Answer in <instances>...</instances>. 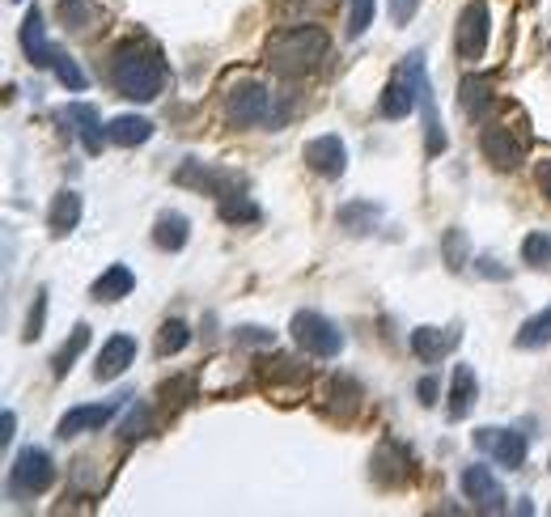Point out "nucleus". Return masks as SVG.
Here are the masks:
<instances>
[{
    "label": "nucleus",
    "mask_w": 551,
    "mask_h": 517,
    "mask_svg": "<svg viewBox=\"0 0 551 517\" xmlns=\"http://www.w3.org/2000/svg\"><path fill=\"white\" fill-rule=\"evenodd\" d=\"M412 106H416V89H412V81H407L403 73L390 81L386 89H382V119H403V115H412Z\"/></svg>",
    "instance_id": "25"
},
{
    "label": "nucleus",
    "mask_w": 551,
    "mask_h": 517,
    "mask_svg": "<svg viewBox=\"0 0 551 517\" xmlns=\"http://www.w3.org/2000/svg\"><path fill=\"white\" fill-rule=\"evenodd\" d=\"M187 344H191V327L183 323V318H170V323H162V331H157L153 352L157 356H179Z\"/></svg>",
    "instance_id": "28"
},
{
    "label": "nucleus",
    "mask_w": 551,
    "mask_h": 517,
    "mask_svg": "<svg viewBox=\"0 0 551 517\" xmlns=\"http://www.w3.org/2000/svg\"><path fill=\"white\" fill-rule=\"evenodd\" d=\"M416 5H420V0H390V22L407 26V22L416 17Z\"/></svg>",
    "instance_id": "38"
},
{
    "label": "nucleus",
    "mask_w": 551,
    "mask_h": 517,
    "mask_svg": "<svg viewBox=\"0 0 551 517\" xmlns=\"http://www.w3.org/2000/svg\"><path fill=\"white\" fill-rule=\"evenodd\" d=\"M238 344H259V348H268L272 344V331L268 327H238Z\"/></svg>",
    "instance_id": "39"
},
{
    "label": "nucleus",
    "mask_w": 551,
    "mask_h": 517,
    "mask_svg": "<svg viewBox=\"0 0 551 517\" xmlns=\"http://www.w3.org/2000/svg\"><path fill=\"white\" fill-rule=\"evenodd\" d=\"M403 77L412 81V89H416V106H420V115H424V149H429L433 157H437V153H446V123H441V115H437L433 81H429V73H424V56H420V51H412V56L403 60Z\"/></svg>",
    "instance_id": "3"
},
{
    "label": "nucleus",
    "mask_w": 551,
    "mask_h": 517,
    "mask_svg": "<svg viewBox=\"0 0 551 517\" xmlns=\"http://www.w3.org/2000/svg\"><path fill=\"white\" fill-rule=\"evenodd\" d=\"M51 68H56V77L64 81V89H85V85H90V77L81 73V64L68 56V51H60V47L51 51Z\"/></svg>",
    "instance_id": "33"
},
{
    "label": "nucleus",
    "mask_w": 551,
    "mask_h": 517,
    "mask_svg": "<svg viewBox=\"0 0 551 517\" xmlns=\"http://www.w3.org/2000/svg\"><path fill=\"white\" fill-rule=\"evenodd\" d=\"M535 183H539V191L547 195V204H551V162H539V170H535Z\"/></svg>",
    "instance_id": "42"
},
{
    "label": "nucleus",
    "mask_w": 551,
    "mask_h": 517,
    "mask_svg": "<svg viewBox=\"0 0 551 517\" xmlns=\"http://www.w3.org/2000/svg\"><path fill=\"white\" fill-rule=\"evenodd\" d=\"M85 344H90V327L81 323V327H73V335H68V344L56 352V361H51V373H56V382L64 378L68 369H73V361H77V356L85 352Z\"/></svg>",
    "instance_id": "30"
},
{
    "label": "nucleus",
    "mask_w": 551,
    "mask_h": 517,
    "mask_svg": "<svg viewBox=\"0 0 551 517\" xmlns=\"http://www.w3.org/2000/svg\"><path fill=\"white\" fill-rule=\"evenodd\" d=\"M458 340H462V331H446V327H420V331H412V352L420 356L424 365H437L441 356H450L454 348H458Z\"/></svg>",
    "instance_id": "18"
},
{
    "label": "nucleus",
    "mask_w": 551,
    "mask_h": 517,
    "mask_svg": "<svg viewBox=\"0 0 551 517\" xmlns=\"http://www.w3.org/2000/svg\"><path fill=\"white\" fill-rule=\"evenodd\" d=\"M13 429H17V416H13V412H5V416H0V441H5V445L13 441Z\"/></svg>",
    "instance_id": "43"
},
{
    "label": "nucleus",
    "mask_w": 551,
    "mask_h": 517,
    "mask_svg": "<svg viewBox=\"0 0 551 517\" xmlns=\"http://www.w3.org/2000/svg\"><path fill=\"white\" fill-rule=\"evenodd\" d=\"M136 289V276H132V267H123V263H115V267H106V272L94 280V289H90V297L94 301H102V306H111V301H123Z\"/></svg>",
    "instance_id": "21"
},
{
    "label": "nucleus",
    "mask_w": 551,
    "mask_h": 517,
    "mask_svg": "<svg viewBox=\"0 0 551 517\" xmlns=\"http://www.w3.org/2000/svg\"><path fill=\"white\" fill-rule=\"evenodd\" d=\"M416 395H420V403H424V407H433V403H437L441 386H437V378H433V373H429V378H420V382H416Z\"/></svg>",
    "instance_id": "41"
},
{
    "label": "nucleus",
    "mask_w": 551,
    "mask_h": 517,
    "mask_svg": "<svg viewBox=\"0 0 551 517\" xmlns=\"http://www.w3.org/2000/svg\"><path fill=\"white\" fill-rule=\"evenodd\" d=\"M149 136H153V123L145 115H119L106 123V140L119 149H136V145H145Z\"/></svg>",
    "instance_id": "24"
},
{
    "label": "nucleus",
    "mask_w": 551,
    "mask_h": 517,
    "mask_svg": "<svg viewBox=\"0 0 551 517\" xmlns=\"http://www.w3.org/2000/svg\"><path fill=\"white\" fill-rule=\"evenodd\" d=\"M327 51H331V39L323 26H293V30H280L268 43V68L289 81L310 77L327 60Z\"/></svg>",
    "instance_id": "2"
},
{
    "label": "nucleus",
    "mask_w": 551,
    "mask_h": 517,
    "mask_svg": "<svg viewBox=\"0 0 551 517\" xmlns=\"http://www.w3.org/2000/svg\"><path fill=\"white\" fill-rule=\"evenodd\" d=\"M64 119H68V123H77V136H81V145H85V149H90V153H102L106 128H102V119H98L94 106L73 102V106H64Z\"/></svg>",
    "instance_id": "23"
},
{
    "label": "nucleus",
    "mask_w": 551,
    "mask_h": 517,
    "mask_svg": "<svg viewBox=\"0 0 551 517\" xmlns=\"http://www.w3.org/2000/svg\"><path fill=\"white\" fill-rule=\"evenodd\" d=\"M492 77L488 73H467L458 81V106L467 111V119H484L488 111H492V102H496V94H492Z\"/></svg>",
    "instance_id": "17"
},
{
    "label": "nucleus",
    "mask_w": 551,
    "mask_h": 517,
    "mask_svg": "<svg viewBox=\"0 0 551 517\" xmlns=\"http://www.w3.org/2000/svg\"><path fill=\"white\" fill-rule=\"evenodd\" d=\"M17 39H22V56L34 64V68H51V47L47 43V26H43V9H30L22 30H17Z\"/></svg>",
    "instance_id": "16"
},
{
    "label": "nucleus",
    "mask_w": 551,
    "mask_h": 517,
    "mask_svg": "<svg viewBox=\"0 0 551 517\" xmlns=\"http://www.w3.org/2000/svg\"><path fill=\"white\" fill-rule=\"evenodd\" d=\"M412 454L403 450V445L395 441H382L378 445V454H373V484L378 488H403L407 479H412Z\"/></svg>",
    "instance_id": "13"
},
{
    "label": "nucleus",
    "mask_w": 551,
    "mask_h": 517,
    "mask_svg": "<svg viewBox=\"0 0 551 517\" xmlns=\"http://www.w3.org/2000/svg\"><path fill=\"white\" fill-rule=\"evenodd\" d=\"M488 39H492V9L484 5V0H471V5L458 13V34H454L458 60H467V64L484 60Z\"/></svg>",
    "instance_id": "6"
},
{
    "label": "nucleus",
    "mask_w": 551,
    "mask_h": 517,
    "mask_svg": "<svg viewBox=\"0 0 551 517\" xmlns=\"http://www.w3.org/2000/svg\"><path fill=\"white\" fill-rule=\"evenodd\" d=\"M479 276H488V280H509L513 272H509V267H501V259L484 255V259H479Z\"/></svg>",
    "instance_id": "40"
},
{
    "label": "nucleus",
    "mask_w": 551,
    "mask_h": 517,
    "mask_svg": "<svg viewBox=\"0 0 551 517\" xmlns=\"http://www.w3.org/2000/svg\"><path fill=\"white\" fill-rule=\"evenodd\" d=\"M179 183H183V187H195V191H204V195H221L225 174H221V170H208V166H200V162H191V166L179 170Z\"/></svg>",
    "instance_id": "29"
},
{
    "label": "nucleus",
    "mask_w": 551,
    "mask_h": 517,
    "mask_svg": "<svg viewBox=\"0 0 551 517\" xmlns=\"http://www.w3.org/2000/svg\"><path fill=\"white\" fill-rule=\"evenodd\" d=\"M60 17H64L68 30H94L98 5H94V0H60Z\"/></svg>",
    "instance_id": "32"
},
{
    "label": "nucleus",
    "mask_w": 551,
    "mask_h": 517,
    "mask_svg": "<svg viewBox=\"0 0 551 517\" xmlns=\"http://www.w3.org/2000/svg\"><path fill=\"white\" fill-rule=\"evenodd\" d=\"M373 5L378 0H348V39H361L373 26Z\"/></svg>",
    "instance_id": "35"
},
{
    "label": "nucleus",
    "mask_w": 551,
    "mask_h": 517,
    "mask_svg": "<svg viewBox=\"0 0 551 517\" xmlns=\"http://www.w3.org/2000/svg\"><path fill=\"white\" fill-rule=\"evenodd\" d=\"M378 221H382V204H373V200H352L340 208V225L348 234H373Z\"/></svg>",
    "instance_id": "26"
},
{
    "label": "nucleus",
    "mask_w": 551,
    "mask_h": 517,
    "mask_svg": "<svg viewBox=\"0 0 551 517\" xmlns=\"http://www.w3.org/2000/svg\"><path fill=\"white\" fill-rule=\"evenodd\" d=\"M43 318H47V289L34 293V306H30L26 327H22V340H26V344H34V340L43 335Z\"/></svg>",
    "instance_id": "36"
},
{
    "label": "nucleus",
    "mask_w": 551,
    "mask_h": 517,
    "mask_svg": "<svg viewBox=\"0 0 551 517\" xmlns=\"http://www.w3.org/2000/svg\"><path fill=\"white\" fill-rule=\"evenodd\" d=\"M191 242V221L183 217V212H162L153 225V246L157 251H183V246Z\"/></svg>",
    "instance_id": "22"
},
{
    "label": "nucleus",
    "mask_w": 551,
    "mask_h": 517,
    "mask_svg": "<svg viewBox=\"0 0 551 517\" xmlns=\"http://www.w3.org/2000/svg\"><path fill=\"white\" fill-rule=\"evenodd\" d=\"M441 255H446V267H450V272H462V267H467L471 242H467V234H462L458 225H450L446 234H441Z\"/></svg>",
    "instance_id": "31"
},
{
    "label": "nucleus",
    "mask_w": 551,
    "mask_h": 517,
    "mask_svg": "<svg viewBox=\"0 0 551 517\" xmlns=\"http://www.w3.org/2000/svg\"><path fill=\"white\" fill-rule=\"evenodd\" d=\"M518 348H530V352H539V348H551V306L539 310V314H530L522 331H518V340H513Z\"/></svg>",
    "instance_id": "27"
},
{
    "label": "nucleus",
    "mask_w": 551,
    "mask_h": 517,
    "mask_svg": "<svg viewBox=\"0 0 551 517\" xmlns=\"http://www.w3.org/2000/svg\"><path fill=\"white\" fill-rule=\"evenodd\" d=\"M479 153H484L496 170H513V166H522L526 145L509 128H501V123H488V128L479 132Z\"/></svg>",
    "instance_id": "10"
},
{
    "label": "nucleus",
    "mask_w": 551,
    "mask_h": 517,
    "mask_svg": "<svg viewBox=\"0 0 551 517\" xmlns=\"http://www.w3.org/2000/svg\"><path fill=\"white\" fill-rule=\"evenodd\" d=\"M221 111H225L229 128H238V132L259 128V123L272 115V94H268V85H263V81H238V85L225 89Z\"/></svg>",
    "instance_id": "4"
},
{
    "label": "nucleus",
    "mask_w": 551,
    "mask_h": 517,
    "mask_svg": "<svg viewBox=\"0 0 551 517\" xmlns=\"http://www.w3.org/2000/svg\"><path fill=\"white\" fill-rule=\"evenodd\" d=\"M111 81H115V89L123 98L153 102L166 89V60L145 43H123V47H115Z\"/></svg>",
    "instance_id": "1"
},
{
    "label": "nucleus",
    "mask_w": 551,
    "mask_h": 517,
    "mask_svg": "<svg viewBox=\"0 0 551 517\" xmlns=\"http://www.w3.org/2000/svg\"><path fill=\"white\" fill-rule=\"evenodd\" d=\"M119 407H123V403H81V407H73V412L60 416L56 433H60L64 441H73V437H81V433H94V429H102V424L115 420Z\"/></svg>",
    "instance_id": "14"
},
{
    "label": "nucleus",
    "mask_w": 551,
    "mask_h": 517,
    "mask_svg": "<svg viewBox=\"0 0 551 517\" xmlns=\"http://www.w3.org/2000/svg\"><path fill=\"white\" fill-rule=\"evenodd\" d=\"M475 399H479V378H475V369L458 365V369H454V378H450V403H446V416L458 424L462 416H471Z\"/></svg>",
    "instance_id": "20"
},
{
    "label": "nucleus",
    "mask_w": 551,
    "mask_h": 517,
    "mask_svg": "<svg viewBox=\"0 0 551 517\" xmlns=\"http://www.w3.org/2000/svg\"><path fill=\"white\" fill-rule=\"evenodd\" d=\"M462 492H467V501H471L479 513H501V509H505L501 479H496V471L484 467V462H471V467H462Z\"/></svg>",
    "instance_id": "8"
},
{
    "label": "nucleus",
    "mask_w": 551,
    "mask_h": 517,
    "mask_svg": "<svg viewBox=\"0 0 551 517\" xmlns=\"http://www.w3.org/2000/svg\"><path fill=\"white\" fill-rule=\"evenodd\" d=\"M132 361H136V340H132V335H111V340L102 344L98 361H94V378H98V382H111V378H119V373L128 369Z\"/></svg>",
    "instance_id": "15"
},
{
    "label": "nucleus",
    "mask_w": 551,
    "mask_h": 517,
    "mask_svg": "<svg viewBox=\"0 0 551 517\" xmlns=\"http://www.w3.org/2000/svg\"><path fill=\"white\" fill-rule=\"evenodd\" d=\"M51 484H56V462H51V454L39 450V445H26V450L13 458V488L26 496H43Z\"/></svg>",
    "instance_id": "7"
},
{
    "label": "nucleus",
    "mask_w": 551,
    "mask_h": 517,
    "mask_svg": "<svg viewBox=\"0 0 551 517\" xmlns=\"http://www.w3.org/2000/svg\"><path fill=\"white\" fill-rule=\"evenodd\" d=\"M217 212H221V221H234V225H242V221H259V204H251L242 191L225 195Z\"/></svg>",
    "instance_id": "34"
},
{
    "label": "nucleus",
    "mask_w": 551,
    "mask_h": 517,
    "mask_svg": "<svg viewBox=\"0 0 551 517\" xmlns=\"http://www.w3.org/2000/svg\"><path fill=\"white\" fill-rule=\"evenodd\" d=\"M301 162H306L318 178H340L348 170V149L340 136H314L306 149H301Z\"/></svg>",
    "instance_id": "12"
},
{
    "label": "nucleus",
    "mask_w": 551,
    "mask_h": 517,
    "mask_svg": "<svg viewBox=\"0 0 551 517\" xmlns=\"http://www.w3.org/2000/svg\"><path fill=\"white\" fill-rule=\"evenodd\" d=\"M475 445L484 454H492L509 471H518L522 462H526V433H518V429H479Z\"/></svg>",
    "instance_id": "11"
},
{
    "label": "nucleus",
    "mask_w": 551,
    "mask_h": 517,
    "mask_svg": "<svg viewBox=\"0 0 551 517\" xmlns=\"http://www.w3.org/2000/svg\"><path fill=\"white\" fill-rule=\"evenodd\" d=\"M293 340L301 344V352L318 356V361H331V356L344 352V331L318 310H297L293 314Z\"/></svg>",
    "instance_id": "5"
},
{
    "label": "nucleus",
    "mask_w": 551,
    "mask_h": 517,
    "mask_svg": "<svg viewBox=\"0 0 551 517\" xmlns=\"http://www.w3.org/2000/svg\"><path fill=\"white\" fill-rule=\"evenodd\" d=\"M522 259H526L530 267H551V238H547V234H530V238L522 242Z\"/></svg>",
    "instance_id": "37"
},
{
    "label": "nucleus",
    "mask_w": 551,
    "mask_h": 517,
    "mask_svg": "<svg viewBox=\"0 0 551 517\" xmlns=\"http://www.w3.org/2000/svg\"><path fill=\"white\" fill-rule=\"evenodd\" d=\"M81 212H85V204H81L77 191H56V200H51V208H47L51 238H68V234H73V229L81 225Z\"/></svg>",
    "instance_id": "19"
},
{
    "label": "nucleus",
    "mask_w": 551,
    "mask_h": 517,
    "mask_svg": "<svg viewBox=\"0 0 551 517\" xmlns=\"http://www.w3.org/2000/svg\"><path fill=\"white\" fill-rule=\"evenodd\" d=\"M323 407L335 420H352L365 407V386L352 378V373H331L323 386Z\"/></svg>",
    "instance_id": "9"
}]
</instances>
